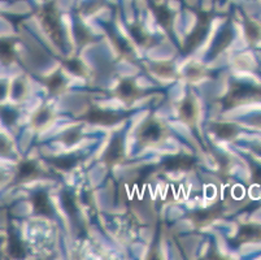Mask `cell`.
I'll return each instance as SVG.
<instances>
[{
	"label": "cell",
	"instance_id": "6da1fadb",
	"mask_svg": "<svg viewBox=\"0 0 261 260\" xmlns=\"http://www.w3.org/2000/svg\"><path fill=\"white\" fill-rule=\"evenodd\" d=\"M43 23L52 39L61 46L63 44V33H61L60 22H59L58 13H56L54 4H48V6L44 7Z\"/></svg>",
	"mask_w": 261,
	"mask_h": 260
},
{
	"label": "cell",
	"instance_id": "7a4b0ae2",
	"mask_svg": "<svg viewBox=\"0 0 261 260\" xmlns=\"http://www.w3.org/2000/svg\"><path fill=\"white\" fill-rule=\"evenodd\" d=\"M207 23H208L207 18H201V21L199 22V25L196 26L195 30L190 34V37L187 38L186 40V46H185L187 51H191V50L195 49L199 43L203 40L204 35H205V33H207Z\"/></svg>",
	"mask_w": 261,
	"mask_h": 260
},
{
	"label": "cell",
	"instance_id": "3957f363",
	"mask_svg": "<svg viewBox=\"0 0 261 260\" xmlns=\"http://www.w3.org/2000/svg\"><path fill=\"white\" fill-rule=\"evenodd\" d=\"M89 120L94 124H100V125H112L117 123V116L111 112L95 109L89 114Z\"/></svg>",
	"mask_w": 261,
	"mask_h": 260
},
{
	"label": "cell",
	"instance_id": "277c9868",
	"mask_svg": "<svg viewBox=\"0 0 261 260\" xmlns=\"http://www.w3.org/2000/svg\"><path fill=\"white\" fill-rule=\"evenodd\" d=\"M33 204H34L35 211L40 215H49L52 212L48 197L44 192L35 193L34 197H33Z\"/></svg>",
	"mask_w": 261,
	"mask_h": 260
},
{
	"label": "cell",
	"instance_id": "5b68a950",
	"mask_svg": "<svg viewBox=\"0 0 261 260\" xmlns=\"http://www.w3.org/2000/svg\"><path fill=\"white\" fill-rule=\"evenodd\" d=\"M122 140L120 138H115L112 140V143L109 145L108 150H107L106 155H104V159H106L108 163H115L122 155Z\"/></svg>",
	"mask_w": 261,
	"mask_h": 260
},
{
	"label": "cell",
	"instance_id": "8992f818",
	"mask_svg": "<svg viewBox=\"0 0 261 260\" xmlns=\"http://www.w3.org/2000/svg\"><path fill=\"white\" fill-rule=\"evenodd\" d=\"M231 39H232L231 30H230V29H225L224 32L218 35L217 39H216L215 44H213L212 54L211 55H212V56H217L222 50H225L227 46H229V43L231 42Z\"/></svg>",
	"mask_w": 261,
	"mask_h": 260
},
{
	"label": "cell",
	"instance_id": "52a82bcc",
	"mask_svg": "<svg viewBox=\"0 0 261 260\" xmlns=\"http://www.w3.org/2000/svg\"><path fill=\"white\" fill-rule=\"evenodd\" d=\"M194 164L191 157L187 156H173L165 160V167L168 169H189Z\"/></svg>",
	"mask_w": 261,
	"mask_h": 260
},
{
	"label": "cell",
	"instance_id": "ba28073f",
	"mask_svg": "<svg viewBox=\"0 0 261 260\" xmlns=\"http://www.w3.org/2000/svg\"><path fill=\"white\" fill-rule=\"evenodd\" d=\"M8 252L12 257H23V255H25V250H23L22 247V243H21V241L18 240L13 233L9 235Z\"/></svg>",
	"mask_w": 261,
	"mask_h": 260
},
{
	"label": "cell",
	"instance_id": "9c48e42d",
	"mask_svg": "<svg viewBox=\"0 0 261 260\" xmlns=\"http://www.w3.org/2000/svg\"><path fill=\"white\" fill-rule=\"evenodd\" d=\"M213 130H215L217 137L224 138V139H229L236 134V128L230 124H216L213 126Z\"/></svg>",
	"mask_w": 261,
	"mask_h": 260
},
{
	"label": "cell",
	"instance_id": "30bf717a",
	"mask_svg": "<svg viewBox=\"0 0 261 260\" xmlns=\"http://www.w3.org/2000/svg\"><path fill=\"white\" fill-rule=\"evenodd\" d=\"M35 164H33L32 161H23L18 166L17 169V177L20 180H26V178H30L32 176L35 175Z\"/></svg>",
	"mask_w": 261,
	"mask_h": 260
},
{
	"label": "cell",
	"instance_id": "8fae6325",
	"mask_svg": "<svg viewBox=\"0 0 261 260\" xmlns=\"http://www.w3.org/2000/svg\"><path fill=\"white\" fill-rule=\"evenodd\" d=\"M13 60V49L7 40H0V61L8 64Z\"/></svg>",
	"mask_w": 261,
	"mask_h": 260
},
{
	"label": "cell",
	"instance_id": "7c38bea8",
	"mask_svg": "<svg viewBox=\"0 0 261 260\" xmlns=\"http://www.w3.org/2000/svg\"><path fill=\"white\" fill-rule=\"evenodd\" d=\"M153 11H155L156 18H158L159 22H160L163 26H165V28H168V26L170 25V21H172V16H170V12L163 6L153 7Z\"/></svg>",
	"mask_w": 261,
	"mask_h": 260
},
{
	"label": "cell",
	"instance_id": "4fadbf2b",
	"mask_svg": "<svg viewBox=\"0 0 261 260\" xmlns=\"http://www.w3.org/2000/svg\"><path fill=\"white\" fill-rule=\"evenodd\" d=\"M161 135V129L158 124H149L142 133V137L148 140H158Z\"/></svg>",
	"mask_w": 261,
	"mask_h": 260
},
{
	"label": "cell",
	"instance_id": "5bb4252c",
	"mask_svg": "<svg viewBox=\"0 0 261 260\" xmlns=\"http://www.w3.org/2000/svg\"><path fill=\"white\" fill-rule=\"evenodd\" d=\"M52 164L60 169H70L75 164V157L73 156H61L58 159H54Z\"/></svg>",
	"mask_w": 261,
	"mask_h": 260
},
{
	"label": "cell",
	"instance_id": "9a60e30c",
	"mask_svg": "<svg viewBox=\"0 0 261 260\" xmlns=\"http://www.w3.org/2000/svg\"><path fill=\"white\" fill-rule=\"evenodd\" d=\"M17 112L15 109L12 108H2L0 109V117L7 125H12V124L15 123L17 120Z\"/></svg>",
	"mask_w": 261,
	"mask_h": 260
},
{
	"label": "cell",
	"instance_id": "2e32d148",
	"mask_svg": "<svg viewBox=\"0 0 261 260\" xmlns=\"http://www.w3.org/2000/svg\"><path fill=\"white\" fill-rule=\"evenodd\" d=\"M61 199H63V206H64V208H65V211L70 215L74 214L75 212V200H74V198H73V195L70 194V193H64Z\"/></svg>",
	"mask_w": 261,
	"mask_h": 260
},
{
	"label": "cell",
	"instance_id": "e0dca14e",
	"mask_svg": "<svg viewBox=\"0 0 261 260\" xmlns=\"http://www.w3.org/2000/svg\"><path fill=\"white\" fill-rule=\"evenodd\" d=\"M181 114L182 117L186 119V120H191L194 117V114H195V107L192 104L191 100L187 99L181 107Z\"/></svg>",
	"mask_w": 261,
	"mask_h": 260
},
{
	"label": "cell",
	"instance_id": "ac0fdd59",
	"mask_svg": "<svg viewBox=\"0 0 261 260\" xmlns=\"http://www.w3.org/2000/svg\"><path fill=\"white\" fill-rule=\"evenodd\" d=\"M118 91H120L122 97H130L134 92V86H133L130 81H122L120 87H118Z\"/></svg>",
	"mask_w": 261,
	"mask_h": 260
},
{
	"label": "cell",
	"instance_id": "d6986e66",
	"mask_svg": "<svg viewBox=\"0 0 261 260\" xmlns=\"http://www.w3.org/2000/svg\"><path fill=\"white\" fill-rule=\"evenodd\" d=\"M63 83H64L63 78H61L60 76L56 75V76H52L51 80H49V82H48V86L52 91H56V90H59L61 86H63Z\"/></svg>",
	"mask_w": 261,
	"mask_h": 260
},
{
	"label": "cell",
	"instance_id": "ffe728a7",
	"mask_svg": "<svg viewBox=\"0 0 261 260\" xmlns=\"http://www.w3.org/2000/svg\"><path fill=\"white\" fill-rule=\"evenodd\" d=\"M132 34L133 37H134V39L138 43H143L144 39H146V35H144V33L142 32V29L139 28V26H134V28L132 29Z\"/></svg>",
	"mask_w": 261,
	"mask_h": 260
},
{
	"label": "cell",
	"instance_id": "44dd1931",
	"mask_svg": "<svg viewBox=\"0 0 261 260\" xmlns=\"http://www.w3.org/2000/svg\"><path fill=\"white\" fill-rule=\"evenodd\" d=\"M246 30H247V35H248V38H250V39H255V38H257V35H258L257 26H255L253 23L248 22L246 26Z\"/></svg>",
	"mask_w": 261,
	"mask_h": 260
},
{
	"label": "cell",
	"instance_id": "7402d4cb",
	"mask_svg": "<svg viewBox=\"0 0 261 260\" xmlns=\"http://www.w3.org/2000/svg\"><path fill=\"white\" fill-rule=\"evenodd\" d=\"M68 68H69L70 72H73L74 75H81L82 73V65H81L80 61L72 60L68 63Z\"/></svg>",
	"mask_w": 261,
	"mask_h": 260
},
{
	"label": "cell",
	"instance_id": "603a6c76",
	"mask_svg": "<svg viewBox=\"0 0 261 260\" xmlns=\"http://www.w3.org/2000/svg\"><path fill=\"white\" fill-rule=\"evenodd\" d=\"M255 232H256V229L253 228V226H243L239 234H241V237L250 238L255 235Z\"/></svg>",
	"mask_w": 261,
	"mask_h": 260
},
{
	"label": "cell",
	"instance_id": "cb8c5ba5",
	"mask_svg": "<svg viewBox=\"0 0 261 260\" xmlns=\"http://www.w3.org/2000/svg\"><path fill=\"white\" fill-rule=\"evenodd\" d=\"M11 146H9L8 140L0 137V154L2 155H8Z\"/></svg>",
	"mask_w": 261,
	"mask_h": 260
},
{
	"label": "cell",
	"instance_id": "d4e9b609",
	"mask_svg": "<svg viewBox=\"0 0 261 260\" xmlns=\"http://www.w3.org/2000/svg\"><path fill=\"white\" fill-rule=\"evenodd\" d=\"M47 120H48V112L40 111L39 114L35 117V124H37V125H42V124L47 123Z\"/></svg>",
	"mask_w": 261,
	"mask_h": 260
},
{
	"label": "cell",
	"instance_id": "484cf974",
	"mask_svg": "<svg viewBox=\"0 0 261 260\" xmlns=\"http://www.w3.org/2000/svg\"><path fill=\"white\" fill-rule=\"evenodd\" d=\"M78 137H80V134L77 132H74V130H72V132L66 133L64 139H65L66 143H75L78 140Z\"/></svg>",
	"mask_w": 261,
	"mask_h": 260
},
{
	"label": "cell",
	"instance_id": "4316f807",
	"mask_svg": "<svg viewBox=\"0 0 261 260\" xmlns=\"http://www.w3.org/2000/svg\"><path fill=\"white\" fill-rule=\"evenodd\" d=\"M22 94H23V85L21 82H16L15 89H13V95H15L16 98H20Z\"/></svg>",
	"mask_w": 261,
	"mask_h": 260
},
{
	"label": "cell",
	"instance_id": "83f0119b",
	"mask_svg": "<svg viewBox=\"0 0 261 260\" xmlns=\"http://www.w3.org/2000/svg\"><path fill=\"white\" fill-rule=\"evenodd\" d=\"M6 92H7V86L4 85L3 82H0V100L6 97Z\"/></svg>",
	"mask_w": 261,
	"mask_h": 260
},
{
	"label": "cell",
	"instance_id": "f1b7e54d",
	"mask_svg": "<svg viewBox=\"0 0 261 260\" xmlns=\"http://www.w3.org/2000/svg\"><path fill=\"white\" fill-rule=\"evenodd\" d=\"M253 180H255V182L261 183V168L257 169V171L253 173Z\"/></svg>",
	"mask_w": 261,
	"mask_h": 260
}]
</instances>
